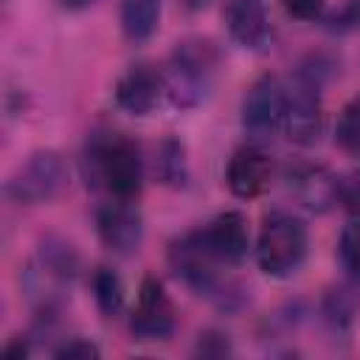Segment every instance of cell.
Masks as SVG:
<instances>
[{"mask_svg": "<svg viewBox=\"0 0 360 360\" xmlns=\"http://www.w3.org/2000/svg\"><path fill=\"white\" fill-rule=\"evenodd\" d=\"M87 186L112 200H135L143 188V158L132 138L121 132L96 135L84 152Z\"/></svg>", "mask_w": 360, "mask_h": 360, "instance_id": "cell-1", "label": "cell"}, {"mask_svg": "<svg viewBox=\"0 0 360 360\" xmlns=\"http://www.w3.org/2000/svg\"><path fill=\"white\" fill-rule=\"evenodd\" d=\"M169 267L188 290H194L197 295H205L219 309L233 312L245 304V290L236 281L222 276V270H219L222 264L205 253V248L200 245L194 231L183 233L180 239H174L169 245Z\"/></svg>", "mask_w": 360, "mask_h": 360, "instance_id": "cell-2", "label": "cell"}, {"mask_svg": "<svg viewBox=\"0 0 360 360\" xmlns=\"http://www.w3.org/2000/svg\"><path fill=\"white\" fill-rule=\"evenodd\" d=\"M76 273L79 253L73 250V245L59 236H48L39 245L34 262L25 267V290L37 304L39 318H56Z\"/></svg>", "mask_w": 360, "mask_h": 360, "instance_id": "cell-3", "label": "cell"}, {"mask_svg": "<svg viewBox=\"0 0 360 360\" xmlns=\"http://www.w3.org/2000/svg\"><path fill=\"white\" fill-rule=\"evenodd\" d=\"M217 68H219V48L211 39L188 37L177 42L163 70L169 101L180 110L197 107L208 96Z\"/></svg>", "mask_w": 360, "mask_h": 360, "instance_id": "cell-4", "label": "cell"}, {"mask_svg": "<svg viewBox=\"0 0 360 360\" xmlns=\"http://www.w3.org/2000/svg\"><path fill=\"white\" fill-rule=\"evenodd\" d=\"M309 253V231L290 211L264 214L256 236V264L270 278H290L301 270Z\"/></svg>", "mask_w": 360, "mask_h": 360, "instance_id": "cell-5", "label": "cell"}, {"mask_svg": "<svg viewBox=\"0 0 360 360\" xmlns=\"http://www.w3.org/2000/svg\"><path fill=\"white\" fill-rule=\"evenodd\" d=\"M329 62L323 56H309L292 84L287 87V110H284V132L292 143L298 146H312L321 135L323 127V112H321V87L329 73Z\"/></svg>", "mask_w": 360, "mask_h": 360, "instance_id": "cell-6", "label": "cell"}, {"mask_svg": "<svg viewBox=\"0 0 360 360\" xmlns=\"http://www.w3.org/2000/svg\"><path fill=\"white\" fill-rule=\"evenodd\" d=\"M70 180V169L65 158L53 149L34 152L8 180L6 194L20 205H39L56 200Z\"/></svg>", "mask_w": 360, "mask_h": 360, "instance_id": "cell-7", "label": "cell"}, {"mask_svg": "<svg viewBox=\"0 0 360 360\" xmlns=\"http://www.w3.org/2000/svg\"><path fill=\"white\" fill-rule=\"evenodd\" d=\"M177 329V309L158 276H143L129 318V332L141 343L169 340Z\"/></svg>", "mask_w": 360, "mask_h": 360, "instance_id": "cell-8", "label": "cell"}, {"mask_svg": "<svg viewBox=\"0 0 360 360\" xmlns=\"http://www.w3.org/2000/svg\"><path fill=\"white\" fill-rule=\"evenodd\" d=\"M284 110H287V84H281L278 76L264 73L248 87L242 98V129L253 141H264L284 124Z\"/></svg>", "mask_w": 360, "mask_h": 360, "instance_id": "cell-9", "label": "cell"}, {"mask_svg": "<svg viewBox=\"0 0 360 360\" xmlns=\"http://www.w3.org/2000/svg\"><path fill=\"white\" fill-rule=\"evenodd\" d=\"M96 233L101 245L118 256L138 253L143 242V217L135 208V200H107L96 211Z\"/></svg>", "mask_w": 360, "mask_h": 360, "instance_id": "cell-10", "label": "cell"}, {"mask_svg": "<svg viewBox=\"0 0 360 360\" xmlns=\"http://www.w3.org/2000/svg\"><path fill=\"white\" fill-rule=\"evenodd\" d=\"M194 236L205 248L211 259H217L222 267H236L245 262L250 248V231L242 211H222L211 222L194 228Z\"/></svg>", "mask_w": 360, "mask_h": 360, "instance_id": "cell-11", "label": "cell"}, {"mask_svg": "<svg viewBox=\"0 0 360 360\" xmlns=\"http://www.w3.org/2000/svg\"><path fill=\"white\" fill-rule=\"evenodd\" d=\"M273 180V158L259 143L239 146L225 166V183L233 197L239 200H256L267 191Z\"/></svg>", "mask_w": 360, "mask_h": 360, "instance_id": "cell-12", "label": "cell"}, {"mask_svg": "<svg viewBox=\"0 0 360 360\" xmlns=\"http://www.w3.org/2000/svg\"><path fill=\"white\" fill-rule=\"evenodd\" d=\"M115 104L129 112V115H149L160 96L166 93V79H163V70H158L155 65L149 62H138V65H129L118 82H115Z\"/></svg>", "mask_w": 360, "mask_h": 360, "instance_id": "cell-13", "label": "cell"}, {"mask_svg": "<svg viewBox=\"0 0 360 360\" xmlns=\"http://www.w3.org/2000/svg\"><path fill=\"white\" fill-rule=\"evenodd\" d=\"M222 20L231 39L248 51H264L273 37L270 17L262 0H228L222 8Z\"/></svg>", "mask_w": 360, "mask_h": 360, "instance_id": "cell-14", "label": "cell"}, {"mask_svg": "<svg viewBox=\"0 0 360 360\" xmlns=\"http://www.w3.org/2000/svg\"><path fill=\"white\" fill-rule=\"evenodd\" d=\"M290 188L301 200V205H307L315 214H323L338 202V177L326 166H295L290 172Z\"/></svg>", "mask_w": 360, "mask_h": 360, "instance_id": "cell-15", "label": "cell"}, {"mask_svg": "<svg viewBox=\"0 0 360 360\" xmlns=\"http://www.w3.org/2000/svg\"><path fill=\"white\" fill-rule=\"evenodd\" d=\"M360 315V292L349 284L329 287L321 298V318L332 335H349Z\"/></svg>", "mask_w": 360, "mask_h": 360, "instance_id": "cell-16", "label": "cell"}, {"mask_svg": "<svg viewBox=\"0 0 360 360\" xmlns=\"http://www.w3.org/2000/svg\"><path fill=\"white\" fill-rule=\"evenodd\" d=\"M163 0H121V31L132 45L146 42L160 22Z\"/></svg>", "mask_w": 360, "mask_h": 360, "instance_id": "cell-17", "label": "cell"}, {"mask_svg": "<svg viewBox=\"0 0 360 360\" xmlns=\"http://www.w3.org/2000/svg\"><path fill=\"white\" fill-rule=\"evenodd\" d=\"M155 177L169 188H183L188 183V160L186 146L177 138H163L155 152Z\"/></svg>", "mask_w": 360, "mask_h": 360, "instance_id": "cell-18", "label": "cell"}, {"mask_svg": "<svg viewBox=\"0 0 360 360\" xmlns=\"http://www.w3.org/2000/svg\"><path fill=\"white\" fill-rule=\"evenodd\" d=\"M90 290L96 298V307L104 318H118L124 309V281L110 267H96L90 276Z\"/></svg>", "mask_w": 360, "mask_h": 360, "instance_id": "cell-19", "label": "cell"}, {"mask_svg": "<svg viewBox=\"0 0 360 360\" xmlns=\"http://www.w3.org/2000/svg\"><path fill=\"white\" fill-rule=\"evenodd\" d=\"M335 143L346 155L360 158V93L343 104L338 124H335Z\"/></svg>", "mask_w": 360, "mask_h": 360, "instance_id": "cell-20", "label": "cell"}, {"mask_svg": "<svg viewBox=\"0 0 360 360\" xmlns=\"http://www.w3.org/2000/svg\"><path fill=\"white\" fill-rule=\"evenodd\" d=\"M338 256L346 273L354 281H360V219H352L349 225H343L338 239Z\"/></svg>", "mask_w": 360, "mask_h": 360, "instance_id": "cell-21", "label": "cell"}, {"mask_svg": "<svg viewBox=\"0 0 360 360\" xmlns=\"http://www.w3.org/2000/svg\"><path fill=\"white\" fill-rule=\"evenodd\" d=\"M338 202L352 217H360V166L338 177Z\"/></svg>", "mask_w": 360, "mask_h": 360, "instance_id": "cell-22", "label": "cell"}, {"mask_svg": "<svg viewBox=\"0 0 360 360\" xmlns=\"http://www.w3.org/2000/svg\"><path fill=\"white\" fill-rule=\"evenodd\" d=\"M332 31H357L360 28V0H343V6L329 17Z\"/></svg>", "mask_w": 360, "mask_h": 360, "instance_id": "cell-23", "label": "cell"}, {"mask_svg": "<svg viewBox=\"0 0 360 360\" xmlns=\"http://www.w3.org/2000/svg\"><path fill=\"white\" fill-rule=\"evenodd\" d=\"M53 354L56 357H79V360H90V357H98L101 354V349L96 346V343H90V340H84V338H70V340H65L59 349H53Z\"/></svg>", "mask_w": 360, "mask_h": 360, "instance_id": "cell-24", "label": "cell"}, {"mask_svg": "<svg viewBox=\"0 0 360 360\" xmlns=\"http://www.w3.org/2000/svg\"><path fill=\"white\" fill-rule=\"evenodd\" d=\"M281 6H284V11H287L290 17L309 22V20H318V17L323 14L326 0H281Z\"/></svg>", "mask_w": 360, "mask_h": 360, "instance_id": "cell-25", "label": "cell"}, {"mask_svg": "<svg viewBox=\"0 0 360 360\" xmlns=\"http://www.w3.org/2000/svg\"><path fill=\"white\" fill-rule=\"evenodd\" d=\"M197 352H200V354H228V352H231L228 335H219V332H205V335H200Z\"/></svg>", "mask_w": 360, "mask_h": 360, "instance_id": "cell-26", "label": "cell"}, {"mask_svg": "<svg viewBox=\"0 0 360 360\" xmlns=\"http://www.w3.org/2000/svg\"><path fill=\"white\" fill-rule=\"evenodd\" d=\"M3 354H6V357H11V360H14V357H25V354H28V343H25L22 338H17L11 346H6V349H3Z\"/></svg>", "mask_w": 360, "mask_h": 360, "instance_id": "cell-27", "label": "cell"}, {"mask_svg": "<svg viewBox=\"0 0 360 360\" xmlns=\"http://www.w3.org/2000/svg\"><path fill=\"white\" fill-rule=\"evenodd\" d=\"M65 8H73V11H79V8H87V6H93L96 0H59Z\"/></svg>", "mask_w": 360, "mask_h": 360, "instance_id": "cell-28", "label": "cell"}, {"mask_svg": "<svg viewBox=\"0 0 360 360\" xmlns=\"http://www.w3.org/2000/svg\"><path fill=\"white\" fill-rule=\"evenodd\" d=\"M180 3H183V8H186V11H202L211 0H180Z\"/></svg>", "mask_w": 360, "mask_h": 360, "instance_id": "cell-29", "label": "cell"}]
</instances>
